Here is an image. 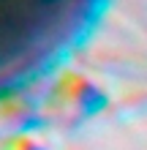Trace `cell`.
<instances>
[{
    "label": "cell",
    "instance_id": "obj_1",
    "mask_svg": "<svg viewBox=\"0 0 147 150\" xmlns=\"http://www.w3.org/2000/svg\"><path fill=\"white\" fill-rule=\"evenodd\" d=\"M96 0H0V90L63 49Z\"/></svg>",
    "mask_w": 147,
    "mask_h": 150
}]
</instances>
